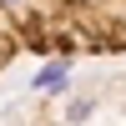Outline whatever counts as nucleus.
<instances>
[{
    "instance_id": "f257e3e1",
    "label": "nucleus",
    "mask_w": 126,
    "mask_h": 126,
    "mask_svg": "<svg viewBox=\"0 0 126 126\" xmlns=\"http://www.w3.org/2000/svg\"><path fill=\"white\" fill-rule=\"evenodd\" d=\"M126 50V0H0V71L15 56Z\"/></svg>"
}]
</instances>
